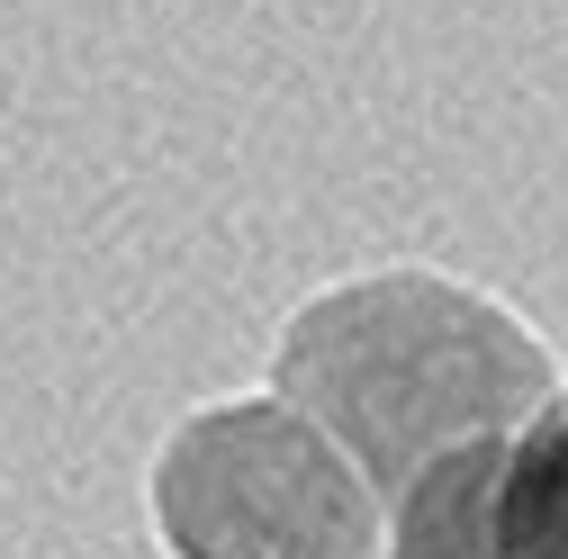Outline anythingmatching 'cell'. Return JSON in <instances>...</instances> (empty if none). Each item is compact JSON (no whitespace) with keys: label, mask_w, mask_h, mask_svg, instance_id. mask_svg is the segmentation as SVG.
I'll return each mask as SVG.
<instances>
[{"label":"cell","mask_w":568,"mask_h":559,"mask_svg":"<svg viewBox=\"0 0 568 559\" xmlns=\"http://www.w3.org/2000/svg\"><path fill=\"white\" fill-rule=\"evenodd\" d=\"M388 559H406V550H388Z\"/></svg>","instance_id":"obj_4"},{"label":"cell","mask_w":568,"mask_h":559,"mask_svg":"<svg viewBox=\"0 0 568 559\" xmlns=\"http://www.w3.org/2000/svg\"><path fill=\"white\" fill-rule=\"evenodd\" d=\"M271 388L362 460L388 524L424 469L515 443L541 406L568 397L550 343L506 298L415 262L316 289L280 325Z\"/></svg>","instance_id":"obj_1"},{"label":"cell","mask_w":568,"mask_h":559,"mask_svg":"<svg viewBox=\"0 0 568 559\" xmlns=\"http://www.w3.org/2000/svg\"><path fill=\"white\" fill-rule=\"evenodd\" d=\"M487 559H568V397L541 406L496 460Z\"/></svg>","instance_id":"obj_3"},{"label":"cell","mask_w":568,"mask_h":559,"mask_svg":"<svg viewBox=\"0 0 568 559\" xmlns=\"http://www.w3.org/2000/svg\"><path fill=\"white\" fill-rule=\"evenodd\" d=\"M145 497L172 559H388L379 487L280 388L181 415Z\"/></svg>","instance_id":"obj_2"}]
</instances>
